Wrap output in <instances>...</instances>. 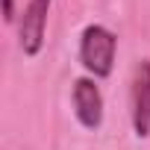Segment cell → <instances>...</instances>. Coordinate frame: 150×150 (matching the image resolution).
Wrapping results in <instances>:
<instances>
[{
    "label": "cell",
    "mask_w": 150,
    "mask_h": 150,
    "mask_svg": "<svg viewBox=\"0 0 150 150\" xmlns=\"http://www.w3.org/2000/svg\"><path fill=\"white\" fill-rule=\"evenodd\" d=\"M115 47H118V38L106 27H100V24L86 27L83 38H80V59H83L86 71L100 80L109 77L112 65H115Z\"/></svg>",
    "instance_id": "obj_1"
},
{
    "label": "cell",
    "mask_w": 150,
    "mask_h": 150,
    "mask_svg": "<svg viewBox=\"0 0 150 150\" xmlns=\"http://www.w3.org/2000/svg\"><path fill=\"white\" fill-rule=\"evenodd\" d=\"M132 127L138 138L150 135V59L135 65L132 77Z\"/></svg>",
    "instance_id": "obj_3"
},
{
    "label": "cell",
    "mask_w": 150,
    "mask_h": 150,
    "mask_svg": "<svg viewBox=\"0 0 150 150\" xmlns=\"http://www.w3.org/2000/svg\"><path fill=\"white\" fill-rule=\"evenodd\" d=\"M50 3H53V0H30L27 9H24L18 35H21V50H24L27 56H38V50H41V44H44V30H47Z\"/></svg>",
    "instance_id": "obj_2"
},
{
    "label": "cell",
    "mask_w": 150,
    "mask_h": 150,
    "mask_svg": "<svg viewBox=\"0 0 150 150\" xmlns=\"http://www.w3.org/2000/svg\"><path fill=\"white\" fill-rule=\"evenodd\" d=\"M3 18L12 24L15 21V0H3Z\"/></svg>",
    "instance_id": "obj_5"
},
{
    "label": "cell",
    "mask_w": 150,
    "mask_h": 150,
    "mask_svg": "<svg viewBox=\"0 0 150 150\" xmlns=\"http://www.w3.org/2000/svg\"><path fill=\"white\" fill-rule=\"evenodd\" d=\"M74 112H77L83 127H88V129L100 127V121H103V94H100L94 80L80 77L74 83Z\"/></svg>",
    "instance_id": "obj_4"
}]
</instances>
